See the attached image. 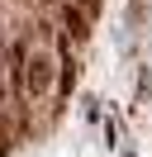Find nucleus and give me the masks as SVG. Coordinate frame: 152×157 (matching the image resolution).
I'll list each match as a JSON object with an SVG mask.
<instances>
[{"mask_svg": "<svg viewBox=\"0 0 152 157\" xmlns=\"http://www.w3.org/2000/svg\"><path fill=\"white\" fill-rule=\"evenodd\" d=\"M48 86H52V62L38 57V52H28L24 57V90L28 95H43Z\"/></svg>", "mask_w": 152, "mask_h": 157, "instance_id": "nucleus-1", "label": "nucleus"}, {"mask_svg": "<svg viewBox=\"0 0 152 157\" xmlns=\"http://www.w3.org/2000/svg\"><path fill=\"white\" fill-rule=\"evenodd\" d=\"M62 24H66V33H71L76 43H86V33H90V14H86V10H76V5H66Z\"/></svg>", "mask_w": 152, "mask_h": 157, "instance_id": "nucleus-2", "label": "nucleus"}, {"mask_svg": "<svg viewBox=\"0 0 152 157\" xmlns=\"http://www.w3.org/2000/svg\"><path fill=\"white\" fill-rule=\"evenodd\" d=\"M71 5H81L86 14H95V10H100V0H71Z\"/></svg>", "mask_w": 152, "mask_h": 157, "instance_id": "nucleus-3", "label": "nucleus"}]
</instances>
